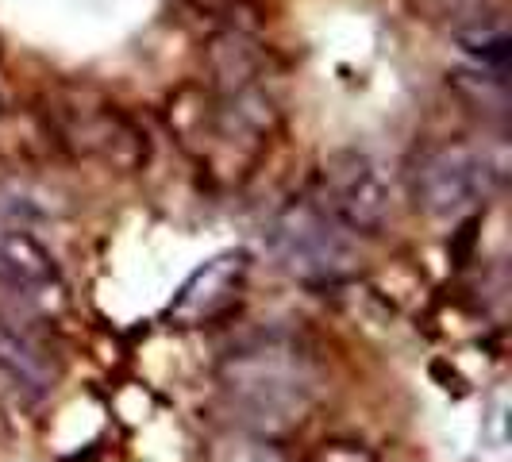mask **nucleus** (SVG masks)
I'll list each match as a JSON object with an SVG mask.
<instances>
[{"instance_id": "nucleus-1", "label": "nucleus", "mask_w": 512, "mask_h": 462, "mask_svg": "<svg viewBox=\"0 0 512 462\" xmlns=\"http://www.w3.org/2000/svg\"><path fill=\"white\" fill-rule=\"evenodd\" d=\"M220 389L235 409V424L262 436H282L308 416L320 374L316 362L293 335L270 332L231 347L220 370Z\"/></svg>"}, {"instance_id": "nucleus-2", "label": "nucleus", "mask_w": 512, "mask_h": 462, "mask_svg": "<svg viewBox=\"0 0 512 462\" xmlns=\"http://www.w3.org/2000/svg\"><path fill=\"white\" fill-rule=\"evenodd\" d=\"M266 243L285 274L312 289L347 282L359 266L355 235L339 228L312 197L278 208V216L266 228Z\"/></svg>"}, {"instance_id": "nucleus-3", "label": "nucleus", "mask_w": 512, "mask_h": 462, "mask_svg": "<svg viewBox=\"0 0 512 462\" xmlns=\"http://www.w3.org/2000/svg\"><path fill=\"white\" fill-rule=\"evenodd\" d=\"M509 158L489 143H439L412 170V197L436 220H459L505 185Z\"/></svg>"}, {"instance_id": "nucleus-4", "label": "nucleus", "mask_w": 512, "mask_h": 462, "mask_svg": "<svg viewBox=\"0 0 512 462\" xmlns=\"http://www.w3.org/2000/svg\"><path fill=\"white\" fill-rule=\"evenodd\" d=\"M308 197L351 235H378L389 220L385 170L362 151H335L324 158Z\"/></svg>"}, {"instance_id": "nucleus-5", "label": "nucleus", "mask_w": 512, "mask_h": 462, "mask_svg": "<svg viewBox=\"0 0 512 462\" xmlns=\"http://www.w3.org/2000/svg\"><path fill=\"white\" fill-rule=\"evenodd\" d=\"M39 216H47V212L39 208L35 193L16 189V185H0V289L16 293L24 301L47 297L58 289L54 255L31 231Z\"/></svg>"}, {"instance_id": "nucleus-6", "label": "nucleus", "mask_w": 512, "mask_h": 462, "mask_svg": "<svg viewBox=\"0 0 512 462\" xmlns=\"http://www.w3.org/2000/svg\"><path fill=\"white\" fill-rule=\"evenodd\" d=\"M62 378L58 355L43 335H35L27 324L0 312V401L31 409L43 397H51Z\"/></svg>"}, {"instance_id": "nucleus-7", "label": "nucleus", "mask_w": 512, "mask_h": 462, "mask_svg": "<svg viewBox=\"0 0 512 462\" xmlns=\"http://www.w3.org/2000/svg\"><path fill=\"white\" fill-rule=\"evenodd\" d=\"M247 270H251V262L243 251H224V255L208 258L178 289V297L166 308V320L174 328H205L212 320H220L239 301V293L247 285Z\"/></svg>"}, {"instance_id": "nucleus-8", "label": "nucleus", "mask_w": 512, "mask_h": 462, "mask_svg": "<svg viewBox=\"0 0 512 462\" xmlns=\"http://www.w3.org/2000/svg\"><path fill=\"white\" fill-rule=\"evenodd\" d=\"M66 135L77 151L97 154L124 170H131L143 158V135L131 128L116 108H70Z\"/></svg>"}, {"instance_id": "nucleus-9", "label": "nucleus", "mask_w": 512, "mask_h": 462, "mask_svg": "<svg viewBox=\"0 0 512 462\" xmlns=\"http://www.w3.org/2000/svg\"><path fill=\"white\" fill-rule=\"evenodd\" d=\"M205 462H285V455L274 447V436L228 424L205 439Z\"/></svg>"}, {"instance_id": "nucleus-10", "label": "nucleus", "mask_w": 512, "mask_h": 462, "mask_svg": "<svg viewBox=\"0 0 512 462\" xmlns=\"http://www.w3.org/2000/svg\"><path fill=\"white\" fill-rule=\"evenodd\" d=\"M312 462H374V459L362 447H355V443H328Z\"/></svg>"}]
</instances>
